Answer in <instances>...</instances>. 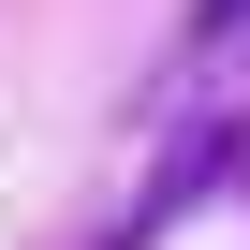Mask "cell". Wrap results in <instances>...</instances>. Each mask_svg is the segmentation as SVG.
<instances>
[{
    "label": "cell",
    "mask_w": 250,
    "mask_h": 250,
    "mask_svg": "<svg viewBox=\"0 0 250 250\" xmlns=\"http://www.w3.org/2000/svg\"><path fill=\"white\" fill-rule=\"evenodd\" d=\"M235 30H250V0H191V30H177V59H162V74H177V88H206V59H221Z\"/></svg>",
    "instance_id": "1"
}]
</instances>
